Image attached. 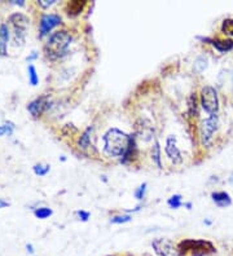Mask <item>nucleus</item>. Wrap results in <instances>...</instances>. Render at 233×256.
<instances>
[{
    "label": "nucleus",
    "instance_id": "obj_1",
    "mask_svg": "<svg viewBox=\"0 0 233 256\" xmlns=\"http://www.w3.org/2000/svg\"><path fill=\"white\" fill-rule=\"evenodd\" d=\"M104 150L110 157H124L129 148L131 136L118 128H110L103 137Z\"/></svg>",
    "mask_w": 233,
    "mask_h": 256
},
{
    "label": "nucleus",
    "instance_id": "obj_2",
    "mask_svg": "<svg viewBox=\"0 0 233 256\" xmlns=\"http://www.w3.org/2000/svg\"><path fill=\"white\" fill-rule=\"evenodd\" d=\"M71 43V35L68 31H57L49 36L48 42L44 46V52L51 60H57L66 55Z\"/></svg>",
    "mask_w": 233,
    "mask_h": 256
},
{
    "label": "nucleus",
    "instance_id": "obj_3",
    "mask_svg": "<svg viewBox=\"0 0 233 256\" xmlns=\"http://www.w3.org/2000/svg\"><path fill=\"white\" fill-rule=\"evenodd\" d=\"M178 251L180 256H209L217 253V249L210 241L184 240L179 243Z\"/></svg>",
    "mask_w": 233,
    "mask_h": 256
},
{
    "label": "nucleus",
    "instance_id": "obj_4",
    "mask_svg": "<svg viewBox=\"0 0 233 256\" xmlns=\"http://www.w3.org/2000/svg\"><path fill=\"white\" fill-rule=\"evenodd\" d=\"M201 104H202L204 110L210 114V115L218 114V110H219V97H218L215 88L210 87V85L202 88V91H201Z\"/></svg>",
    "mask_w": 233,
    "mask_h": 256
},
{
    "label": "nucleus",
    "instance_id": "obj_5",
    "mask_svg": "<svg viewBox=\"0 0 233 256\" xmlns=\"http://www.w3.org/2000/svg\"><path fill=\"white\" fill-rule=\"evenodd\" d=\"M9 22L12 23L13 30H14V43L22 44L26 30L29 26V18L22 13H14L9 17Z\"/></svg>",
    "mask_w": 233,
    "mask_h": 256
},
{
    "label": "nucleus",
    "instance_id": "obj_6",
    "mask_svg": "<svg viewBox=\"0 0 233 256\" xmlns=\"http://www.w3.org/2000/svg\"><path fill=\"white\" fill-rule=\"evenodd\" d=\"M218 130V115L214 114L210 115L207 119L202 120V123L200 126V135H201V141L205 146H209V144L213 140L214 133L217 132Z\"/></svg>",
    "mask_w": 233,
    "mask_h": 256
},
{
    "label": "nucleus",
    "instance_id": "obj_7",
    "mask_svg": "<svg viewBox=\"0 0 233 256\" xmlns=\"http://www.w3.org/2000/svg\"><path fill=\"white\" fill-rule=\"evenodd\" d=\"M152 247L154 249L155 254L159 256H180L178 249L172 245L171 241L157 238L152 242Z\"/></svg>",
    "mask_w": 233,
    "mask_h": 256
},
{
    "label": "nucleus",
    "instance_id": "obj_8",
    "mask_svg": "<svg viewBox=\"0 0 233 256\" xmlns=\"http://www.w3.org/2000/svg\"><path fill=\"white\" fill-rule=\"evenodd\" d=\"M166 156L171 159L174 163H180L183 161V157H181V152L179 150V148L176 146V137L175 136H168L166 140V148H165Z\"/></svg>",
    "mask_w": 233,
    "mask_h": 256
},
{
    "label": "nucleus",
    "instance_id": "obj_9",
    "mask_svg": "<svg viewBox=\"0 0 233 256\" xmlns=\"http://www.w3.org/2000/svg\"><path fill=\"white\" fill-rule=\"evenodd\" d=\"M60 23H61V17L57 14H44L40 20V36L47 35L53 27Z\"/></svg>",
    "mask_w": 233,
    "mask_h": 256
},
{
    "label": "nucleus",
    "instance_id": "obj_10",
    "mask_svg": "<svg viewBox=\"0 0 233 256\" xmlns=\"http://www.w3.org/2000/svg\"><path fill=\"white\" fill-rule=\"evenodd\" d=\"M48 106L49 105L48 102L45 101V97H40L31 101V102L27 105V110L32 114V117H39V115H40Z\"/></svg>",
    "mask_w": 233,
    "mask_h": 256
},
{
    "label": "nucleus",
    "instance_id": "obj_11",
    "mask_svg": "<svg viewBox=\"0 0 233 256\" xmlns=\"http://www.w3.org/2000/svg\"><path fill=\"white\" fill-rule=\"evenodd\" d=\"M211 198H213V201L215 202L218 207L224 208L232 204V198L226 191H215V193L211 194Z\"/></svg>",
    "mask_w": 233,
    "mask_h": 256
},
{
    "label": "nucleus",
    "instance_id": "obj_12",
    "mask_svg": "<svg viewBox=\"0 0 233 256\" xmlns=\"http://www.w3.org/2000/svg\"><path fill=\"white\" fill-rule=\"evenodd\" d=\"M9 39V30L5 23L0 25V55H6V46Z\"/></svg>",
    "mask_w": 233,
    "mask_h": 256
},
{
    "label": "nucleus",
    "instance_id": "obj_13",
    "mask_svg": "<svg viewBox=\"0 0 233 256\" xmlns=\"http://www.w3.org/2000/svg\"><path fill=\"white\" fill-rule=\"evenodd\" d=\"M211 44H213L215 48L222 53L230 52L233 49V40L232 39H226V40H220V39H213L210 40Z\"/></svg>",
    "mask_w": 233,
    "mask_h": 256
},
{
    "label": "nucleus",
    "instance_id": "obj_14",
    "mask_svg": "<svg viewBox=\"0 0 233 256\" xmlns=\"http://www.w3.org/2000/svg\"><path fill=\"white\" fill-rule=\"evenodd\" d=\"M86 3L84 1H70L68 4V14L69 16H77L83 10Z\"/></svg>",
    "mask_w": 233,
    "mask_h": 256
},
{
    "label": "nucleus",
    "instance_id": "obj_15",
    "mask_svg": "<svg viewBox=\"0 0 233 256\" xmlns=\"http://www.w3.org/2000/svg\"><path fill=\"white\" fill-rule=\"evenodd\" d=\"M91 132H92V127L91 128H87V131L83 133L79 139V146H81L82 149L87 150L90 148H94L92 143H91Z\"/></svg>",
    "mask_w": 233,
    "mask_h": 256
},
{
    "label": "nucleus",
    "instance_id": "obj_16",
    "mask_svg": "<svg viewBox=\"0 0 233 256\" xmlns=\"http://www.w3.org/2000/svg\"><path fill=\"white\" fill-rule=\"evenodd\" d=\"M222 33L226 35L233 36V20L232 18H227L222 23Z\"/></svg>",
    "mask_w": 233,
    "mask_h": 256
},
{
    "label": "nucleus",
    "instance_id": "obj_17",
    "mask_svg": "<svg viewBox=\"0 0 233 256\" xmlns=\"http://www.w3.org/2000/svg\"><path fill=\"white\" fill-rule=\"evenodd\" d=\"M52 214H53V212H52L51 208H47V207L36 208V210L34 211V215H35L38 219H47V217L51 216Z\"/></svg>",
    "mask_w": 233,
    "mask_h": 256
},
{
    "label": "nucleus",
    "instance_id": "obj_18",
    "mask_svg": "<svg viewBox=\"0 0 233 256\" xmlns=\"http://www.w3.org/2000/svg\"><path fill=\"white\" fill-rule=\"evenodd\" d=\"M153 161L155 162V165L158 166V169H162L161 165V148H159V144L155 143L153 146Z\"/></svg>",
    "mask_w": 233,
    "mask_h": 256
},
{
    "label": "nucleus",
    "instance_id": "obj_19",
    "mask_svg": "<svg viewBox=\"0 0 233 256\" xmlns=\"http://www.w3.org/2000/svg\"><path fill=\"white\" fill-rule=\"evenodd\" d=\"M29 79H30V83H31L32 85H36L39 83L38 74H36L35 68H34L32 65L29 66Z\"/></svg>",
    "mask_w": 233,
    "mask_h": 256
},
{
    "label": "nucleus",
    "instance_id": "obj_20",
    "mask_svg": "<svg viewBox=\"0 0 233 256\" xmlns=\"http://www.w3.org/2000/svg\"><path fill=\"white\" fill-rule=\"evenodd\" d=\"M167 203L171 208H179L181 206V197L178 194L172 195V197L167 201Z\"/></svg>",
    "mask_w": 233,
    "mask_h": 256
},
{
    "label": "nucleus",
    "instance_id": "obj_21",
    "mask_svg": "<svg viewBox=\"0 0 233 256\" xmlns=\"http://www.w3.org/2000/svg\"><path fill=\"white\" fill-rule=\"evenodd\" d=\"M34 172L35 175L44 176L49 172V166H42V165H35L34 166Z\"/></svg>",
    "mask_w": 233,
    "mask_h": 256
},
{
    "label": "nucleus",
    "instance_id": "obj_22",
    "mask_svg": "<svg viewBox=\"0 0 233 256\" xmlns=\"http://www.w3.org/2000/svg\"><path fill=\"white\" fill-rule=\"evenodd\" d=\"M132 217L131 215H123V216H116L112 219V223L113 224H124V223H128Z\"/></svg>",
    "mask_w": 233,
    "mask_h": 256
},
{
    "label": "nucleus",
    "instance_id": "obj_23",
    "mask_svg": "<svg viewBox=\"0 0 233 256\" xmlns=\"http://www.w3.org/2000/svg\"><path fill=\"white\" fill-rule=\"evenodd\" d=\"M13 128H14V126L12 123H6L4 126H0V137L4 136V135H10Z\"/></svg>",
    "mask_w": 233,
    "mask_h": 256
},
{
    "label": "nucleus",
    "instance_id": "obj_24",
    "mask_svg": "<svg viewBox=\"0 0 233 256\" xmlns=\"http://www.w3.org/2000/svg\"><path fill=\"white\" fill-rule=\"evenodd\" d=\"M145 190H146V182H144V184L140 185L139 188H137V190L135 191V197L137 198V199H142L144 195H145Z\"/></svg>",
    "mask_w": 233,
    "mask_h": 256
},
{
    "label": "nucleus",
    "instance_id": "obj_25",
    "mask_svg": "<svg viewBox=\"0 0 233 256\" xmlns=\"http://www.w3.org/2000/svg\"><path fill=\"white\" fill-rule=\"evenodd\" d=\"M78 215L83 221H87L88 217H90V212H84V211H78Z\"/></svg>",
    "mask_w": 233,
    "mask_h": 256
},
{
    "label": "nucleus",
    "instance_id": "obj_26",
    "mask_svg": "<svg viewBox=\"0 0 233 256\" xmlns=\"http://www.w3.org/2000/svg\"><path fill=\"white\" fill-rule=\"evenodd\" d=\"M55 3V0H40V1H39V4H40V5H42V7H44V8H47V7H49V5H52V4Z\"/></svg>",
    "mask_w": 233,
    "mask_h": 256
},
{
    "label": "nucleus",
    "instance_id": "obj_27",
    "mask_svg": "<svg viewBox=\"0 0 233 256\" xmlns=\"http://www.w3.org/2000/svg\"><path fill=\"white\" fill-rule=\"evenodd\" d=\"M6 206H9V202L4 201L3 198H0V208H4L6 207Z\"/></svg>",
    "mask_w": 233,
    "mask_h": 256
},
{
    "label": "nucleus",
    "instance_id": "obj_28",
    "mask_svg": "<svg viewBox=\"0 0 233 256\" xmlns=\"http://www.w3.org/2000/svg\"><path fill=\"white\" fill-rule=\"evenodd\" d=\"M35 57H36V53H35V52H32L31 57H27V60H29V61H30V60H34V59H35Z\"/></svg>",
    "mask_w": 233,
    "mask_h": 256
}]
</instances>
